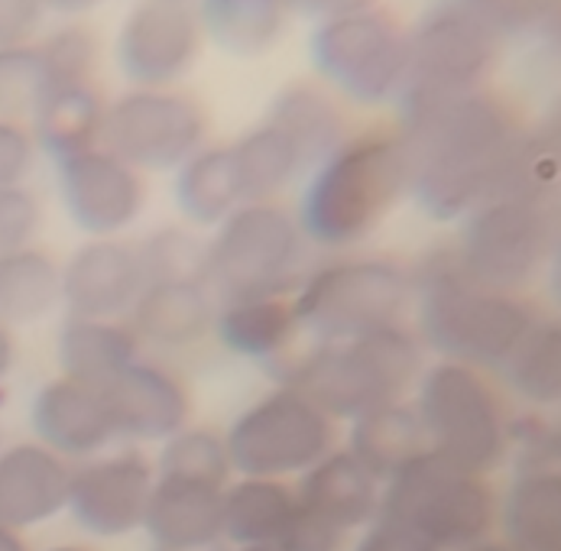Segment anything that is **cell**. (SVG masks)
Listing matches in <instances>:
<instances>
[{
  "label": "cell",
  "instance_id": "17",
  "mask_svg": "<svg viewBox=\"0 0 561 551\" xmlns=\"http://www.w3.org/2000/svg\"><path fill=\"white\" fill-rule=\"evenodd\" d=\"M147 289L140 253L121 237L81 243L62 266V302L76 318H124Z\"/></svg>",
  "mask_w": 561,
  "mask_h": 551
},
{
  "label": "cell",
  "instance_id": "20",
  "mask_svg": "<svg viewBox=\"0 0 561 551\" xmlns=\"http://www.w3.org/2000/svg\"><path fill=\"white\" fill-rule=\"evenodd\" d=\"M72 468L39 441L10 445L0 451V526L33 529L59 516L69 503Z\"/></svg>",
  "mask_w": 561,
  "mask_h": 551
},
{
  "label": "cell",
  "instance_id": "32",
  "mask_svg": "<svg viewBox=\"0 0 561 551\" xmlns=\"http://www.w3.org/2000/svg\"><path fill=\"white\" fill-rule=\"evenodd\" d=\"M130 315L140 341L188 347L215 324V306L205 286H147Z\"/></svg>",
  "mask_w": 561,
  "mask_h": 551
},
{
  "label": "cell",
  "instance_id": "4",
  "mask_svg": "<svg viewBox=\"0 0 561 551\" xmlns=\"http://www.w3.org/2000/svg\"><path fill=\"white\" fill-rule=\"evenodd\" d=\"M279 387L306 395L331 422L357 418L397 402L422 377V344L405 324H390L344 344H312L286 357L276 370Z\"/></svg>",
  "mask_w": 561,
  "mask_h": 551
},
{
  "label": "cell",
  "instance_id": "26",
  "mask_svg": "<svg viewBox=\"0 0 561 551\" xmlns=\"http://www.w3.org/2000/svg\"><path fill=\"white\" fill-rule=\"evenodd\" d=\"M299 509L286 480L241 477L221 493V539L231 549H276Z\"/></svg>",
  "mask_w": 561,
  "mask_h": 551
},
{
  "label": "cell",
  "instance_id": "52",
  "mask_svg": "<svg viewBox=\"0 0 561 551\" xmlns=\"http://www.w3.org/2000/svg\"><path fill=\"white\" fill-rule=\"evenodd\" d=\"M455 551H513V549H506L503 542H474V546H465V549H455Z\"/></svg>",
  "mask_w": 561,
  "mask_h": 551
},
{
  "label": "cell",
  "instance_id": "47",
  "mask_svg": "<svg viewBox=\"0 0 561 551\" xmlns=\"http://www.w3.org/2000/svg\"><path fill=\"white\" fill-rule=\"evenodd\" d=\"M286 3H289L293 16H309V20L319 23L324 16H331L337 10H347V7H354L360 0H286Z\"/></svg>",
  "mask_w": 561,
  "mask_h": 551
},
{
  "label": "cell",
  "instance_id": "40",
  "mask_svg": "<svg viewBox=\"0 0 561 551\" xmlns=\"http://www.w3.org/2000/svg\"><path fill=\"white\" fill-rule=\"evenodd\" d=\"M46 94V79L33 43L0 46V120H30L39 97Z\"/></svg>",
  "mask_w": 561,
  "mask_h": 551
},
{
  "label": "cell",
  "instance_id": "53",
  "mask_svg": "<svg viewBox=\"0 0 561 551\" xmlns=\"http://www.w3.org/2000/svg\"><path fill=\"white\" fill-rule=\"evenodd\" d=\"M49 551H91V549H84V546H56V549H49Z\"/></svg>",
  "mask_w": 561,
  "mask_h": 551
},
{
  "label": "cell",
  "instance_id": "33",
  "mask_svg": "<svg viewBox=\"0 0 561 551\" xmlns=\"http://www.w3.org/2000/svg\"><path fill=\"white\" fill-rule=\"evenodd\" d=\"M62 302V266L39 246L0 253V324H33Z\"/></svg>",
  "mask_w": 561,
  "mask_h": 551
},
{
  "label": "cell",
  "instance_id": "44",
  "mask_svg": "<svg viewBox=\"0 0 561 551\" xmlns=\"http://www.w3.org/2000/svg\"><path fill=\"white\" fill-rule=\"evenodd\" d=\"M347 546V536H341L337 529L324 526L321 519L309 516L302 506L296 509L289 529L283 532L279 546L273 551H341Z\"/></svg>",
  "mask_w": 561,
  "mask_h": 551
},
{
  "label": "cell",
  "instance_id": "7",
  "mask_svg": "<svg viewBox=\"0 0 561 551\" xmlns=\"http://www.w3.org/2000/svg\"><path fill=\"white\" fill-rule=\"evenodd\" d=\"M306 234L283 205L243 202L208 243L205 289L225 302L289 296L302 286Z\"/></svg>",
  "mask_w": 561,
  "mask_h": 551
},
{
  "label": "cell",
  "instance_id": "28",
  "mask_svg": "<svg viewBox=\"0 0 561 551\" xmlns=\"http://www.w3.org/2000/svg\"><path fill=\"white\" fill-rule=\"evenodd\" d=\"M347 451L380 483H387L412 458L428 451L415 405L405 399H397V402H387V405H377V409L357 415L351 425Z\"/></svg>",
  "mask_w": 561,
  "mask_h": 551
},
{
  "label": "cell",
  "instance_id": "9",
  "mask_svg": "<svg viewBox=\"0 0 561 551\" xmlns=\"http://www.w3.org/2000/svg\"><path fill=\"white\" fill-rule=\"evenodd\" d=\"M412 405L428 451L483 477L503 461L510 415L481 370L438 360L419 377Z\"/></svg>",
  "mask_w": 561,
  "mask_h": 551
},
{
  "label": "cell",
  "instance_id": "51",
  "mask_svg": "<svg viewBox=\"0 0 561 551\" xmlns=\"http://www.w3.org/2000/svg\"><path fill=\"white\" fill-rule=\"evenodd\" d=\"M153 551H231L228 542H202V546H175V549H160L153 546Z\"/></svg>",
  "mask_w": 561,
  "mask_h": 551
},
{
  "label": "cell",
  "instance_id": "21",
  "mask_svg": "<svg viewBox=\"0 0 561 551\" xmlns=\"http://www.w3.org/2000/svg\"><path fill=\"white\" fill-rule=\"evenodd\" d=\"M296 500L309 516L337 529L341 536H351L380 516L383 483L347 448H337L324 455L312 471L302 473Z\"/></svg>",
  "mask_w": 561,
  "mask_h": 551
},
{
  "label": "cell",
  "instance_id": "42",
  "mask_svg": "<svg viewBox=\"0 0 561 551\" xmlns=\"http://www.w3.org/2000/svg\"><path fill=\"white\" fill-rule=\"evenodd\" d=\"M39 221H43L39 198L26 185L0 188V253L33 246Z\"/></svg>",
  "mask_w": 561,
  "mask_h": 551
},
{
  "label": "cell",
  "instance_id": "54",
  "mask_svg": "<svg viewBox=\"0 0 561 551\" xmlns=\"http://www.w3.org/2000/svg\"><path fill=\"white\" fill-rule=\"evenodd\" d=\"M231 551H273V549H231Z\"/></svg>",
  "mask_w": 561,
  "mask_h": 551
},
{
  "label": "cell",
  "instance_id": "39",
  "mask_svg": "<svg viewBox=\"0 0 561 551\" xmlns=\"http://www.w3.org/2000/svg\"><path fill=\"white\" fill-rule=\"evenodd\" d=\"M471 13L503 43H542L559 20V0H465Z\"/></svg>",
  "mask_w": 561,
  "mask_h": 551
},
{
  "label": "cell",
  "instance_id": "10",
  "mask_svg": "<svg viewBox=\"0 0 561 551\" xmlns=\"http://www.w3.org/2000/svg\"><path fill=\"white\" fill-rule=\"evenodd\" d=\"M556 246L552 202L490 198L461 221L455 243L465 273L486 289L523 292Z\"/></svg>",
  "mask_w": 561,
  "mask_h": 551
},
{
  "label": "cell",
  "instance_id": "19",
  "mask_svg": "<svg viewBox=\"0 0 561 551\" xmlns=\"http://www.w3.org/2000/svg\"><path fill=\"white\" fill-rule=\"evenodd\" d=\"M36 441L62 461H88L117 441L104 393L69 377L49 380L30 409Z\"/></svg>",
  "mask_w": 561,
  "mask_h": 551
},
{
  "label": "cell",
  "instance_id": "8",
  "mask_svg": "<svg viewBox=\"0 0 561 551\" xmlns=\"http://www.w3.org/2000/svg\"><path fill=\"white\" fill-rule=\"evenodd\" d=\"M409 306L412 279L409 269L393 260L328 263L293 296L299 331L312 334L316 344H344L402 324Z\"/></svg>",
  "mask_w": 561,
  "mask_h": 551
},
{
  "label": "cell",
  "instance_id": "38",
  "mask_svg": "<svg viewBox=\"0 0 561 551\" xmlns=\"http://www.w3.org/2000/svg\"><path fill=\"white\" fill-rule=\"evenodd\" d=\"M165 477H182V480H198L208 486L225 490L231 483V458L225 448V438L215 435L211 428H182L172 438L162 441L160 471Z\"/></svg>",
  "mask_w": 561,
  "mask_h": 551
},
{
  "label": "cell",
  "instance_id": "41",
  "mask_svg": "<svg viewBox=\"0 0 561 551\" xmlns=\"http://www.w3.org/2000/svg\"><path fill=\"white\" fill-rule=\"evenodd\" d=\"M559 422L546 415L542 409L523 412L516 418H506V448L503 458L510 455L516 473L526 471H559L561 455Z\"/></svg>",
  "mask_w": 561,
  "mask_h": 551
},
{
  "label": "cell",
  "instance_id": "48",
  "mask_svg": "<svg viewBox=\"0 0 561 551\" xmlns=\"http://www.w3.org/2000/svg\"><path fill=\"white\" fill-rule=\"evenodd\" d=\"M104 0H39V7L46 13H56V16H66V20H81L84 13L98 10Z\"/></svg>",
  "mask_w": 561,
  "mask_h": 551
},
{
  "label": "cell",
  "instance_id": "27",
  "mask_svg": "<svg viewBox=\"0 0 561 551\" xmlns=\"http://www.w3.org/2000/svg\"><path fill=\"white\" fill-rule=\"evenodd\" d=\"M503 546L513 551H561V473H516L496 503Z\"/></svg>",
  "mask_w": 561,
  "mask_h": 551
},
{
  "label": "cell",
  "instance_id": "6",
  "mask_svg": "<svg viewBox=\"0 0 561 551\" xmlns=\"http://www.w3.org/2000/svg\"><path fill=\"white\" fill-rule=\"evenodd\" d=\"M380 516L432 551H455L490 536L496 496L483 473L465 471L435 451H422L383 483Z\"/></svg>",
  "mask_w": 561,
  "mask_h": 551
},
{
  "label": "cell",
  "instance_id": "18",
  "mask_svg": "<svg viewBox=\"0 0 561 551\" xmlns=\"http://www.w3.org/2000/svg\"><path fill=\"white\" fill-rule=\"evenodd\" d=\"M114 432L124 441H165L188 425V387L157 360H137L101 390Z\"/></svg>",
  "mask_w": 561,
  "mask_h": 551
},
{
  "label": "cell",
  "instance_id": "2",
  "mask_svg": "<svg viewBox=\"0 0 561 551\" xmlns=\"http://www.w3.org/2000/svg\"><path fill=\"white\" fill-rule=\"evenodd\" d=\"M419 299V344L448 364L471 370H500L542 309L523 292H500L474 283L455 246L432 250L412 273Z\"/></svg>",
  "mask_w": 561,
  "mask_h": 551
},
{
  "label": "cell",
  "instance_id": "34",
  "mask_svg": "<svg viewBox=\"0 0 561 551\" xmlns=\"http://www.w3.org/2000/svg\"><path fill=\"white\" fill-rule=\"evenodd\" d=\"M506 387L536 409H549L561 399V331L552 315L523 334V341L510 351L503 367L496 370Z\"/></svg>",
  "mask_w": 561,
  "mask_h": 551
},
{
  "label": "cell",
  "instance_id": "30",
  "mask_svg": "<svg viewBox=\"0 0 561 551\" xmlns=\"http://www.w3.org/2000/svg\"><path fill=\"white\" fill-rule=\"evenodd\" d=\"M215 331L228 351L250 360H279L289 354L299 318L289 296L241 299L215 309Z\"/></svg>",
  "mask_w": 561,
  "mask_h": 551
},
{
  "label": "cell",
  "instance_id": "45",
  "mask_svg": "<svg viewBox=\"0 0 561 551\" xmlns=\"http://www.w3.org/2000/svg\"><path fill=\"white\" fill-rule=\"evenodd\" d=\"M43 20L46 10L39 7V0H0V46L33 43Z\"/></svg>",
  "mask_w": 561,
  "mask_h": 551
},
{
  "label": "cell",
  "instance_id": "13",
  "mask_svg": "<svg viewBox=\"0 0 561 551\" xmlns=\"http://www.w3.org/2000/svg\"><path fill=\"white\" fill-rule=\"evenodd\" d=\"M500 43L465 0H442L409 26V76L402 94H465L486 84Z\"/></svg>",
  "mask_w": 561,
  "mask_h": 551
},
{
  "label": "cell",
  "instance_id": "1",
  "mask_svg": "<svg viewBox=\"0 0 561 551\" xmlns=\"http://www.w3.org/2000/svg\"><path fill=\"white\" fill-rule=\"evenodd\" d=\"M393 127L409 162V192L432 221H465L490 198L493 175L523 130L519 107L483 84L465 94H400Z\"/></svg>",
  "mask_w": 561,
  "mask_h": 551
},
{
  "label": "cell",
  "instance_id": "23",
  "mask_svg": "<svg viewBox=\"0 0 561 551\" xmlns=\"http://www.w3.org/2000/svg\"><path fill=\"white\" fill-rule=\"evenodd\" d=\"M221 493L225 490L198 483V480L157 473L147 516H144V532L160 549L225 542L221 539Z\"/></svg>",
  "mask_w": 561,
  "mask_h": 551
},
{
  "label": "cell",
  "instance_id": "35",
  "mask_svg": "<svg viewBox=\"0 0 561 551\" xmlns=\"http://www.w3.org/2000/svg\"><path fill=\"white\" fill-rule=\"evenodd\" d=\"M231 153L243 202H276V195L306 169L299 150L266 120L250 127L238 144H231Z\"/></svg>",
  "mask_w": 561,
  "mask_h": 551
},
{
  "label": "cell",
  "instance_id": "31",
  "mask_svg": "<svg viewBox=\"0 0 561 551\" xmlns=\"http://www.w3.org/2000/svg\"><path fill=\"white\" fill-rule=\"evenodd\" d=\"M175 202L198 228H218L231 211H238L243 192L231 147L205 144L195 157L185 159L175 169Z\"/></svg>",
  "mask_w": 561,
  "mask_h": 551
},
{
  "label": "cell",
  "instance_id": "14",
  "mask_svg": "<svg viewBox=\"0 0 561 551\" xmlns=\"http://www.w3.org/2000/svg\"><path fill=\"white\" fill-rule=\"evenodd\" d=\"M205 33L192 3L140 0L124 16L114 59L130 88H175L198 62Z\"/></svg>",
  "mask_w": 561,
  "mask_h": 551
},
{
  "label": "cell",
  "instance_id": "43",
  "mask_svg": "<svg viewBox=\"0 0 561 551\" xmlns=\"http://www.w3.org/2000/svg\"><path fill=\"white\" fill-rule=\"evenodd\" d=\"M36 140L30 124L23 120H0V188L23 185L33 162H36Z\"/></svg>",
  "mask_w": 561,
  "mask_h": 551
},
{
  "label": "cell",
  "instance_id": "29",
  "mask_svg": "<svg viewBox=\"0 0 561 551\" xmlns=\"http://www.w3.org/2000/svg\"><path fill=\"white\" fill-rule=\"evenodd\" d=\"M195 13L205 39L241 59H256L276 49L293 23L286 0H202Z\"/></svg>",
  "mask_w": 561,
  "mask_h": 551
},
{
  "label": "cell",
  "instance_id": "36",
  "mask_svg": "<svg viewBox=\"0 0 561 551\" xmlns=\"http://www.w3.org/2000/svg\"><path fill=\"white\" fill-rule=\"evenodd\" d=\"M39 69L49 88L62 84H94L101 69V36L84 20H66L33 39Z\"/></svg>",
  "mask_w": 561,
  "mask_h": 551
},
{
  "label": "cell",
  "instance_id": "24",
  "mask_svg": "<svg viewBox=\"0 0 561 551\" xmlns=\"http://www.w3.org/2000/svg\"><path fill=\"white\" fill-rule=\"evenodd\" d=\"M140 360V337L124 318H66L59 331L62 377L104 390Z\"/></svg>",
  "mask_w": 561,
  "mask_h": 551
},
{
  "label": "cell",
  "instance_id": "37",
  "mask_svg": "<svg viewBox=\"0 0 561 551\" xmlns=\"http://www.w3.org/2000/svg\"><path fill=\"white\" fill-rule=\"evenodd\" d=\"M137 253L147 286H205L208 243L185 228H160L137 246Z\"/></svg>",
  "mask_w": 561,
  "mask_h": 551
},
{
  "label": "cell",
  "instance_id": "3",
  "mask_svg": "<svg viewBox=\"0 0 561 551\" xmlns=\"http://www.w3.org/2000/svg\"><path fill=\"white\" fill-rule=\"evenodd\" d=\"M409 192V162L397 130L351 134L316 165L299 211L306 240L344 250L370 237Z\"/></svg>",
  "mask_w": 561,
  "mask_h": 551
},
{
  "label": "cell",
  "instance_id": "55",
  "mask_svg": "<svg viewBox=\"0 0 561 551\" xmlns=\"http://www.w3.org/2000/svg\"><path fill=\"white\" fill-rule=\"evenodd\" d=\"M172 3H188V0H172Z\"/></svg>",
  "mask_w": 561,
  "mask_h": 551
},
{
  "label": "cell",
  "instance_id": "49",
  "mask_svg": "<svg viewBox=\"0 0 561 551\" xmlns=\"http://www.w3.org/2000/svg\"><path fill=\"white\" fill-rule=\"evenodd\" d=\"M13 357H16L13 334H10V328H3V324H0V380L13 370Z\"/></svg>",
  "mask_w": 561,
  "mask_h": 551
},
{
  "label": "cell",
  "instance_id": "50",
  "mask_svg": "<svg viewBox=\"0 0 561 551\" xmlns=\"http://www.w3.org/2000/svg\"><path fill=\"white\" fill-rule=\"evenodd\" d=\"M0 551H30V542L23 539V532L0 526Z\"/></svg>",
  "mask_w": 561,
  "mask_h": 551
},
{
  "label": "cell",
  "instance_id": "11",
  "mask_svg": "<svg viewBox=\"0 0 561 551\" xmlns=\"http://www.w3.org/2000/svg\"><path fill=\"white\" fill-rule=\"evenodd\" d=\"M334 422L306 395L276 387L243 409L225 438L231 471L260 480H286L312 471L334 448Z\"/></svg>",
  "mask_w": 561,
  "mask_h": 551
},
{
  "label": "cell",
  "instance_id": "25",
  "mask_svg": "<svg viewBox=\"0 0 561 551\" xmlns=\"http://www.w3.org/2000/svg\"><path fill=\"white\" fill-rule=\"evenodd\" d=\"M104 117L107 101L98 84H62L39 97L26 124L33 130L36 150L62 162L101 147Z\"/></svg>",
  "mask_w": 561,
  "mask_h": 551
},
{
  "label": "cell",
  "instance_id": "46",
  "mask_svg": "<svg viewBox=\"0 0 561 551\" xmlns=\"http://www.w3.org/2000/svg\"><path fill=\"white\" fill-rule=\"evenodd\" d=\"M354 551H432L425 542H419L415 536H409L402 526L377 516L367 529H360V539Z\"/></svg>",
  "mask_w": 561,
  "mask_h": 551
},
{
  "label": "cell",
  "instance_id": "15",
  "mask_svg": "<svg viewBox=\"0 0 561 551\" xmlns=\"http://www.w3.org/2000/svg\"><path fill=\"white\" fill-rule=\"evenodd\" d=\"M153 483L157 468L144 451L124 448L98 455L72 471L66 509L84 532L98 539H121L144 529Z\"/></svg>",
  "mask_w": 561,
  "mask_h": 551
},
{
  "label": "cell",
  "instance_id": "5",
  "mask_svg": "<svg viewBox=\"0 0 561 551\" xmlns=\"http://www.w3.org/2000/svg\"><path fill=\"white\" fill-rule=\"evenodd\" d=\"M312 66L324 88L357 107L397 101L409 76V26L383 0H360L312 30Z\"/></svg>",
  "mask_w": 561,
  "mask_h": 551
},
{
  "label": "cell",
  "instance_id": "22",
  "mask_svg": "<svg viewBox=\"0 0 561 551\" xmlns=\"http://www.w3.org/2000/svg\"><path fill=\"white\" fill-rule=\"evenodd\" d=\"M266 124H273L296 150L306 165H319L331 157L354 130L341 97L321 81H289L276 91Z\"/></svg>",
  "mask_w": 561,
  "mask_h": 551
},
{
  "label": "cell",
  "instance_id": "16",
  "mask_svg": "<svg viewBox=\"0 0 561 551\" xmlns=\"http://www.w3.org/2000/svg\"><path fill=\"white\" fill-rule=\"evenodd\" d=\"M59 195L72 225L91 237L124 234L147 208L144 172L104 147L56 162Z\"/></svg>",
  "mask_w": 561,
  "mask_h": 551
},
{
  "label": "cell",
  "instance_id": "12",
  "mask_svg": "<svg viewBox=\"0 0 561 551\" xmlns=\"http://www.w3.org/2000/svg\"><path fill=\"white\" fill-rule=\"evenodd\" d=\"M208 111L179 88H127L107 101L101 147L137 172H175L208 140Z\"/></svg>",
  "mask_w": 561,
  "mask_h": 551
}]
</instances>
